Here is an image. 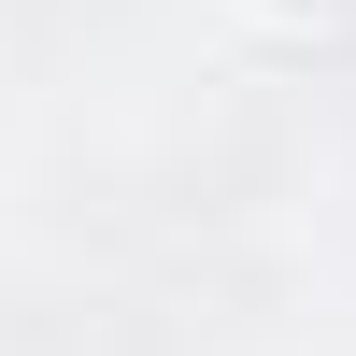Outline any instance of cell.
Here are the masks:
<instances>
[{
	"mask_svg": "<svg viewBox=\"0 0 356 356\" xmlns=\"http://www.w3.org/2000/svg\"><path fill=\"white\" fill-rule=\"evenodd\" d=\"M285 15H342V0H285Z\"/></svg>",
	"mask_w": 356,
	"mask_h": 356,
	"instance_id": "cell-1",
	"label": "cell"
}]
</instances>
